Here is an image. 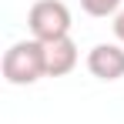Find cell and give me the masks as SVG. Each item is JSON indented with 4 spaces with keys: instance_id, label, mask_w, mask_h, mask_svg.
Instances as JSON below:
<instances>
[{
    "instance_id": "cell-5",
    "label": "cell",
    "mask_w": 124,
    "mask_h": 124,
    "mask_svg": "<svg viewBox=\"0 0 124 124\" xmlns=\"http://www.w3.org/2000/svg\"><path fill=\"white\" fill-rule=\"evenodd\" d=\"M121 3L124 0H81V7H84V14H91V17H117L121 14Z\"/></svg>"
},
{
    "instance_id": "cell-1",
    "label": "cell",
    "mask_w": 124,
    "mask_h": 124,
    "mask_svg": "<svg viewBox=\"0 0 124 124\" xmlns=\"http://www.w3.org/2000/svg\"><path fill=\"white\" fill-rule=\"evenodd\" d=\"M3 81L14 84V87H27V84H37L40 77H47V61H44V44L40 40H17L7 47L3 54Z\"/></svg>"
},
{
    "instance_id": "cell-2",
    "label": "cell",
    "mask_w": 124,
    "mask_h": 124,
    "mask_svg": "<svg viewBox=\"0 0 124 124\" xmlns=\"http://www.w3.org/2000/svg\"><path fill=\"white\" fill-rule=\"evenodd\" d=\"M27 27H30V37L40 44L70 37V10L64 0H37L27 14Z\"/></svg>"
},
{
    "instance_id": "cell-4",
    "label": "cell",
    "mask_w": 124,
    "mask_h": 124,
    "mask_svg": "<svg viewBox=\"0 0 124 124\" xmlns=\"http://www.w3.org/2000/svg\"><path fill=\"white\" fill-rule=\"evenodd\" d=\"M77 44L70 37H61V40L44 44V61H47V77H64L77 67Z\"/></svg>"
},
{
    "instance_id": "cell-6",
    "label": "cell",
    "mask_w": 124,
    "mask_h": 124,
    "mask_svg": "<svg viewBox=\"0 0 124 124\" xmlns=\"http://www.w3.org/2000/svg\"><path fill=\"white\" fill-rule=\"evenodd\" d=\"M114 37H117V44H124V10L114 17Z\"/></svg>"
},
{
    "instance_id": "cell-3",
    "label": "cell",
    "mask_w": 124,
    "mask_h": 124,
    "mask_svg": "<svg viewBox=\"0 0 124 124\" xmlns=\"http://www.w3.org/2000/svg\"><path fill=\"white\" fill-rule=\"evenodd\" d=\"M87 70L97 81H121L124 77V44H94L87 50Z\"/></svg>"
}]
</instances>
